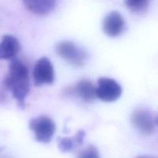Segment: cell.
<instances>
[{
	"label": "cell",
	"instance_id": "1",
	"mask_svg": "<svg viewBox=\"0 0 158 158\" xmlns=\"http://www.w3.org/2000/svg\"><path fill=\"white\" fill-rule=\"evenodd\" d=\"M3 84L11 91L14 98L21 107H24L25 99L29 92V70L20 60L14 58L11 60L9 73L3 81Z\"/></svg>",
	"mask_w": 158,
	"mask_h": 158
},
{
	"label": "cell",
	"instance_id": "2",
	"mask_svg": "<svg viewBox=\"0 0 158 158\" xmlns=\"http://www.w3.org/2000/svg\"><path fill=\"white\" fill-rule=\"evenodd\" d=\"M29 129L33 132L37 141L47 143L50 142L55 134L56 125L49 117L40 116L29 121Z\"/></svg>",
	"mask_w": 158,
	"mask_h": 158
},
{
	"label": "cell",
	"instance_id": "3",
	"mask_svg": "<svg viewBox=\"0 0 158 158\" xmlns=\"http://www.w3.org/2000/svg\"><path fill=\"white\" fill-rule=\"evenodd\" d=\"M56 51L61 58L76 66H83L86 60V52L72 42H60L56 45Z\"/></svg>",
	"mask_w": 158,
	"mask_h": 158
},
{
	"label": "cell",
	"instance_id": "4",
	"mask_svg": "<svg viewBox=\"0 0 158 158\" xmlns=\"http://www.w3.org/2000/svg\"><path fill=\"white\" fill-rule=\"evenodd\" d=\"M97 97L104 102H114L121 96L122 88L117 81L111 78H100L96 87Z\"/></svg>",
	"mask_w": 158,
	"mask_h": 158
},
{
	"label": "cell",
	"instance_id": "5",
	"mask_svg": "<svg viewBox=\"0 0 158 158\" xmlns=\"http://www.w3.org/2000/svg\"><path fill=\"white\" fill-rule=\"evenodd\" d=\"M32 77L35 86L52 84L55 80V73L50 60L46 57L37 60L32 71Z\"/></svg>",
	"mask_w": 158,
	"mask_h": 158
},
{
	"label": "cell",
	"instance_id": "6",
	"mask_svg": "<svg viewBox=\"0 0 158 158\" xmlns=\"http://www.w3.org/2000/svg\"><path fill=\"white\" fill-rule=\"evenodd\" d=\"M131 123L136 129L146 135L151 134L154 131V121L148 110L143 109L134 111L131 115Z\"/></svg>",
	"mask_w": 158,
	"mask_h": 158
},
{
	"label": "cell",
	"instance_id": "7",
	"mask_svg": "<svg viewBox=\"0 0 158 158\" xmlns=\"http://www.w3.org/2000/svg\"><path fill=\"white\" fill-rule=\"evenodd\" d=\"M124 19L118 12H111L105 17L103 23V30L105 34L110 37L120 35L124 29Z\"/></svg>",
	"mask_w": 158,
	"mask_h": 158
},
{
	"label": "cell",
	"instance_id": "8",
	"mask_svg": "<svg viewBox=\"0 0 158 158\" xmlns=\"http://www.w3.org/2000/svg\"><path fill=\"white\" fill-rule=\"evenodd\" d=\"M20 50L19 40L12 35H5L0 41V60H13Z\"/></svg>",
	"mask_w": 158,
	"mask_h": 158
},
{
	"label": "cell",
	"instance_id": "9",
	"mask_svg": "<svg viewBox=\"0 0 158 158\" xmlns=\"http://www.w3.org/2000/svg\"><path fill=\"white\" fill-rule=\"evenodd\" d=\"M26 9L37 15H46L52 12L56 0H23Z\"/></svg>",
	"mask_w": 158,
	"mask_h": 158
},
{
	"label": "cell",
	"instance_id": "10",
	"mask_svg": "<svg viewBox=\"0 0 158 158\" xmlns=\"http://www.w3.org/2000/svg\"><path fill=\"white\" fill-rule=\"evenodd\" d=\"M73 93L85 102H91L97 97L96 87L89 80H80L73 89Z\"/></svg>",
	"mask_w": 158,
	"mask_h": 158
},
{
	"label": "cell",
	"instance_id": "11",
	"mask_svg": "<svg viewBox=\"0 0 158 158\" xmlns=\"http://www.w3.org/2000/svg\"><path fill=\"white\" fill-rule=\"evenodd\" d=\"M151 0H124L128 9L133 12H142L148 7Z\"/></svg>",
	"mask_w": 158,
	"mask_h": 158
},
{
	"label": "cell",
	"instance_id": "12",
	"mask_svg": "<svg viewBox=\"0 0 158 158\" xmlns=\"http://www.w3.org/2000/svg\"><path fill=\"white\" fill-rule=\"evenodd\" d=\"M58 148L62 152H69L73 150L77 146H78L75 137H60L57 140Z\"/></svg>",
	"mask_w": 158,
	"mask_h": 158
},
{
	"label": "cell",
	"instance_id": "13",
	"mask_svg": "<svg viewBox=\"0 0 158 158\" xmlns=\"http://www.w3.org/2000/svg\"><path fill=\"white\" fill-rule=\"evenodd\" d=\"M77 158H100L98 150L94 145H89L80 151Z\"/></svg>",
	"mask_w": 158,
	"mask_h": 158
},
{
	"label": "cell",
	"instance_id": "14",
	"mask_svg": "<svg viewBox=\"0 0 158 158\" xmlns=\"http://www.w3.org/2000/svg\"><path fill=\"white\" fill-rule=\"evenodd\" d=\"M84 137H85V132L83 131H80L77 133L74 137H75L76 140H77V143L78 144V146L81 145L83 143V140H84Z\"/></svg>",
	"mask_w": 158,
	"mask_h": 158
},
{
	"label": "cell",
	"instance_id": "15",
	"mask_svg": "<svg viewBox=\"0 0 158 158\" xmlns=\"http://www.w3.org/2000/svg\"><path fill=\"white\" fill-rule=\"evenodd\" d=\"M136 158H156V157H150V156H139V157H137Z\"/></svg>",
	"mask_w": 158,
	"mask_h": 158
},
{
	"label": "cell",
	"instance_id": "16",
	"mask_svg": "<svg viewBox=\"0 0 158 158\" xmlns=\"http://www.w3.org/2000/svg\"><path fill=\"white\" fill-rule=\"evenodd\" d=\"M156 123L158 125V117H157V119H156Z\"/></svg>",
	"mask_w": 158,
	"mask_h": 158
}]
</instances>
